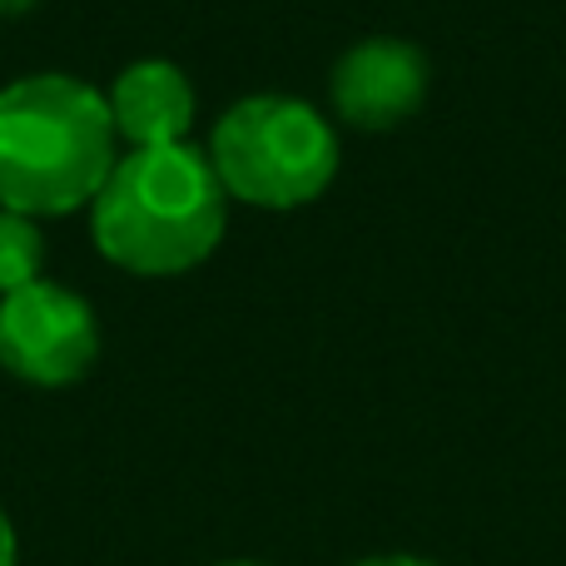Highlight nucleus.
<instances>
[{
  "label": "nucleus",
  "instance_id": "9",
  "mask_svg": "<svg viewBox=\"0 0 566 566\" xmlns=\"http://www.w3.org/2000/svg\"><path fill=\"white\" fill-rule=\"evenodd\" d=\"M353 566H432L422 557H368V562H353Z\"/></svg>",
  "mask_w": 566,
  "mask_h": 566
},
{
  "label": "nucleus",
  "instance_id": "4",
  "mask_svg": "<svg viewBox=\"0 0 566 566\" xmlns=\"http://www.w3.org/2000/svg\"><path fill=\"white\" fill-rule=\"evenodd\" d=\"M99 358L95 308L65 283L35 279L0 293V368L35 388H70Z\"/></svg>",
  "mask_w": 566,
  "mask_h": 566
},
{
  "label": "nucleus",
  "instance_id": "11",
  "mask_svg": "<svg viewBox=\"0 0 566 566\" xmlns=\"http://www.w3.org/2000/svg\"><path fill=\"white\" fill-rule=\"evenodd\" d=\"M219 566H264V562H219Z\"/></svg>",
  "mask_w": 566,
  "mask_h": 566
},
{
  "label": "nucleus",
  "instance_id": "6",
  "mask_svg": "<svg viewBox=\"0 0 566 566\" xmlns=\"http://www.w3.org/2000/svg\"><path fill=\"white\" fill-rule=\"evenodd\" d=\"M115 139L129 149L185 145L195 129V85L175 60H135L105 90Z\"/></svg>",
  "mask_w": 566,
  "mask_h": 566
},
{
  "label": "nucleus",
  "instance_id": "5",
  "mask_svg": "<svg viewBox=\"0 0 566 566\" xmlns=\"http://www.w3.org/2000/svg\"><path fill=\"white\" fill-rule=\"evenodd\" d=\"M333 109L353 129H398L428 99V60L408 40H363L333 65Z\"/></svg>",
  "mask_w": 566,
  "mask_h": 566
},
{
  "label": "nucleus",
  "instance_id": "2",
  "mask_svg": "<svg viewBox=\"0 0 566 566\" xmlns=\"http://www.w3.org/2000/svg\"><path fill=\"white\" fill-rule=\"evenodd\" d=\"M115 159V119L95 85L50 70L0 90V209L75 214L99 195Z\"/></svg>",
  "mask_w": 566,
  "mask_h": 566
},
{
  "label": "nucleus",
  "instance_id": "7",
  "mask_svg": "<svg viewBox=\"0 0 566 566\" xmlns=\"http://www.w3.org/2000/svg\"><path fill=\"white\" fill-rule=\"evenodd\" d=\"M45 269V234L30 214L0 209V293H15Z\"/></svg>",
  "mask_w": 566,
  "mask_h": 566
},
{
  "label": "nucleus",
  "instance_id": "8",
  "mask_svg": "<svg viewBox=\"0 0 566 566\" xmlns=\"http://www.w3.org/2000/svg\"><path fill=\"white\" fill-rule=\"evenodd\" d=\"M0 566H15V527H10L6 507H0Z\"/></svg>",
  "mask_w": 566,
  "mask_h": 566
},
{
  "label": "nucleus",
  "instance_id": "1",
  "mask_svg": "<svg viewBox=\"0 0 566 566\" xmlns=\"http://www.w3.org/2000/svg\"><path fill=\"white\" fill-rule=\"evenodd\" d=\"M229 229V195L205 149H125L90 199V234L115 269L175 279L199 269Z\"/></svg>",
  "mask_w": 566,
  "mask_h": 566
},
{
  "label": "nucleus",
  "instance_id": "10",
  "mask_svg": "<svg viewBox=\"0 0 566 566\" xmlns=\"http://www.w3.org/2000/svg\"><path fill=\"white\" fill-rule=\"evenodd\" d=\"M30 6H40V0H0V15H25Z\"/></svg>",
  "mask_w": 566,
  "mask_h": 566
},
{
  "label": "nucleus",
  "instance_id": "3",
  "mask_svg": "<svg viewBox=\"0 0 566 566\" xmlns=\"http://www.w3.org/2000/svg\"><path fill=\"white\" fill-rule=\"evenodd\" d=\"M209 165L229 199L254 209H303L338 175V135L308 99L249 95L219 115Z\"/></svg>",
  "mask_w": 566,
  "mask_h": 566
}]
</instances>
